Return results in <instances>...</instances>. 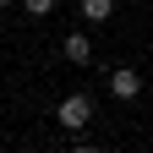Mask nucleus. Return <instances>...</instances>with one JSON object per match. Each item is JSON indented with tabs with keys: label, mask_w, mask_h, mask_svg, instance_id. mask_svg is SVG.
Returning <instances> with one entry per match:
<instances>
[{
	"label": "nucleus",
	"mask_w": 153,
	"mask_h": 153,
	"mask_svg": "<svg viewBox=\"0 0 153 153\" xmlns=\"http://www.w3.org/2000/svg\"><path fill=\"white\" fill-rule=\"evenodd\" d=\"M55 120H60L66 131H82L93 120V99H88V93H66V99L55 104Z\"/></svg>",
	"instance_id": "f257e3e1"
},
{
	"label": "nucleus",
	"mask_w": 153,
	"mask_h": 153,
	"mask_svg": "<svg viewBox=\"0 0 153 153\" xmlns=\"http://www.w3.org/2000/svg\"><path fill=\"white\" fill-rule=\"evenodd\" d=\"M109 93H115L120 104H131V99L142 93V76L131 71V66H120V71H109Z\"/></svg>",
	"instance_id": "f03ea898"
},
{
	"label": "nucleus",
	"mask_w": 153,
	"mask_h": 153,
	"mask_svg": "<svg viewBox=\"0 0 153 153\" xmlns=\"http://www.w3.org/2000/svg\"><path fill=\"white\" fill-rule=\"evenodd\" d=\"M60 49H66V60H71V66H88V60H93L88 33H66V44H60Z\"/></svg>",
	"instance_id": "7ed1b4c3"
},
{
	"label": "nucleus",
	"mask_w": 153,
	"mask_h": 153,
	"mask_svg": "<svg viewBox=\"0 0 153 153\" xmlns=\"http://www.w3.org/2000/svg\"><path fill=\"white\" fill-rule=\"evenodd\" d=\"M109 11H115V0H82V16H88V22H109Z\"/></svg>",
	"instance_id": "20e7f679"
},
{
	"label": "nucleus",
	"mask_w": 153,
	"mask_h": 153,
	"mask_svg": "<svg viewBox=\"0 0 153 153\" xmlns=\"http://www.w3.org/2000/svg\"><path fill=\"white\" fill-rule=\"evenodd\" d=\"M22 6H27V16H49V11H55V0H22Z\"/></svg>",
	"instance_id": "39448f33"
},
{
	"label": "nucleus",
	"mask_w": 153,
	"mask_h": 153,
	"mask_svg": "<svg viewBox=\"0 0 153 153\" xmlns=\"http://www.w3.org/2000/svg\"><path fill=\"white\" fill-rule=\"evenodd\" d=\"M71 153H99V148H82V142H76V148H71Z\"/></svg>",
	"instance_id": "423d86ee"
},
{
	"label": "nucleus",
	"mask_w": 153,
	"mask_h": 153,
	"mask_svg": "<svg viewBox=\"0 0 153 153\" xmlns=\"http://www.w3.org/2000/svg\"><path fill=\"white\" fill-rule=\"evenodd\" d=\"M0 6H11V0H0Z\"/></svg>",
	"instance_id": "0eeeda50"
}]
</instances>
